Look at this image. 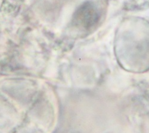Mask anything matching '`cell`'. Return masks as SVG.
Here are the masks:
<instances>
[{
    "mask_svg": "<svg viewBox=\"0 0 149 133\" xmlns=\"http://www.w3.org/2000/svg\"><path fill=\"white\" fill-rule=\"evenodd\" d=\"M100 18L101 13L98 7L91 1H86L77 9L72 25L77 33H90L97 27Z\"/></svg>",
    "mask_w": 149,
    "mask_h": 133,
    "instance_id": "1",
    "label": "cell"
}]
</instances>
